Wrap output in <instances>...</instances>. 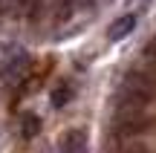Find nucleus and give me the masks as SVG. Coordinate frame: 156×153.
Here are the masks:
<instances>
[{"mask_svg":"<svg viewBox=\"0 0 156 153\" xmlns=\"http://www.w3.org/2000/svg\"><path fill=\"white\" fill-rule=\"evenodd\" d=\"M69 98H73V87L69 84H58L55 92H52V107H64V104H69Z\"/></svg>","mask_w":156,"mask_h":153,"instance_id":"6e6552de","label":"nucleus"},{"mask_svg":"<svg viewBox=\"0 0 156 153\" xmlns=\"http://www.w3.org/2000/svg\"><path fill=\"white\" fill-rule=\"evenodd\" d=\"M46 9L52 20H67L73 15V0H46Z\"/></svg>","mask_w":156,"mask_h":153,"instance_id":"423d86ee","label":"nucleus"},{"mask_svg":"<svg viewBox=\"0 0 156 153\" xmlns=\"http://www.w3.org/2000/svg\"><path fill=\"white\" fill-rule=\"evenodd\" d=\"M119 98L127 104H139L145 107L147 101L153 98V81L142 72H127L122 78V87H119Z\"/></svg>","mask_w":156,"mask_h":153,"instance_id":"f03ea898","label":"nucleus"},{"mask_svg":"<svg viewBox=\"0 0 156 153\" xmlns=\"http://www.w3.org/2000/svg\"><path fill=\"white\" fill-rule=\"evenodd\" d=\"M147 127V116H145V107L139 104H127L122 101L116 110V133L119 136H136Z\"/></svg>","mask_w":156,"mask_h":153,"instance_id":"7ed1b4c3","label":"nucleus"},{"mask_svg":"<svg viewBox=\"0 0 156 153\" xmlns=\"http://www.w3.org/2000/svg\"><path fill=\"white\" fill-rule=\"evenodd\" d=\"M20 12V0H0V15H12Z\"/></svg>","mask_w":156,"mask_h":153,"instance_id":"1a4fd4ad","label":"nucleus"},{"mask_svg":"<svg viewBox=\"0 0 156 153\" xmlns=\"http://www.w3.org/2000/svg\"><path fill=\"white\" fill-rule=\"evenodd\" d=\"M61 153H87V136H84L81 130H69L67 136H64Z\"/></svg>","mask_w":156,"mask_h":153,"instance_id":"39448f33","label":"nucleus"},{"mask_svg":"<svg viewBox=\"0 0 156 153\" xmlns=\"http://www.w3.org/2000/svg\"><path fill=\"white\" fill-rule=\"evenodd\" d=\"M29 72V55L23 46L0 40V81L3 84H20Z\"/></svg>","mask_w":156,"mask_h":153,"instance_id":"f257e3e1","label":"nucleus"},{"mask_svg":"<svg viewBox=\"0 0 156 153\" xmlns=\"http://www.w3.org/2000/svg\"><path fill=\"white\" fill-rule=\"evenodd\" d=\"M147 55H151V58H156V38L151 40V43H147Z\"/></svg>","mask_w":156,"mask_h":153,"instance_id":"9d476101","label":"nucleus"},{"mask_svg":"<svg viewBox=\"0 0 156 153\" xmlns=\"http://www.w3.org/2000/svg\"><path fill=\"white\" fill-rule=\"evenodd\" d=\"M20 130H23V136H26V139H35V136L41 133V119H38L35 113H23Z\"/></svg>","mask_w":156,"mask_h":153,"instance_id":"0eeeda50","label":"nucleus"},{"mask_svg":"<svg viewBox=\"0 0 156 153\" xmlns=\"http://www.w3.org/2000/svg\"><path fill=\"white\" fill-rule=\"evenodd\" d=\"M133 29H136V15L133 12H130V15H122V17H116V20L107 26V40H122V38H127Z\"/></svg>","mask_w":156,"mask_h":153,"instance_id":"20e7f679","label":"nucleus"},{"mask_svg":"<svg viewBox=\"0 0 156 153\" xmlns=\"http://www.w3.org/2000/svg\"><path fill=\"white\" fill-rule=\"evenodd\" d=\"M127 153H147V150H145V148H130Z\"/></svg>","mask_w":156,"mask_h":153,"instance_id":"9b49d317","label":"nucleus"}]
</instances>
